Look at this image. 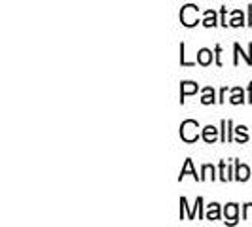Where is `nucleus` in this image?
Returning a JSON list of instances; mask_svg holds the SVG:
<instances>
[{
	"label": "nucleus",
	"instance_id": "1",
	"mask_svg": "<svg viewBox=\"0 0 252 227\" xmlns=\"http://www.w3.org/2000/svg\"><path fill=\"white\" fill-rule=\"evenodd\" d=\"M197 129H199V123L197 121H193V119H186V121H182V125H180V137L184 142H195V140L199 139V133H197Z\"/></svg>",
	"mask_w": 252,
	"mask_h": 227
},
{
	"label": "nucleus",
	"instance_id": "2",
	"mask_svg": "<svg viewBox=\"0 0 252 227\" xmlns=\"http://www.w3.org/2000/svg\"><path fill=\"white\" fill-rule=\"evenodd\" d=\"M180 21L184 27H195L199 23V10L193 4H186L180 12Z\"/></svg>",
	"mask_w": 252,
	"mask_h": 227
},
{
	"label": "nucleus",
	"instance_id": "3",
	"mask_svg": "<svg viewBox=\"0 0 252 227\" xmlns=\"http://www.w3.org/2000/svg\"><path fill=\"white\" fill-rule=\"evenodd\" d=\"M197 89H199L197 84H193V82H182V87H180V102H184V97L197 93Z\"/></svg>",
	"mask_w": 252,
	"mask_h": 227
},
{
	"label": "nucleus",
	"instance_id": "4",
	"mask_svg": "<svg viewBox=\"0 0 252 227\" xmlns=\"http://www.w3.org/2000/svg\"><path fill=\"white\" fill-rule=\"evenodd\" d=\"M237 212H239V208H237V204H226V208H224V216H226V224H235L237 222Z\"/></svg>",
	"mask_w": 252,
	"mask_h": 227
},
{
	"label": "nucleus",
	"instance_id": "5",
	"mask_svg": "<svg viewBox=\"0 0 252 227\" xmlns=\"http://www.w3.org/2000/svg\"><path fill=\"white\" fill-rule=\"evenodd\" d=\"M201 137H203V140H205V142L215 144L216 139H218V129H216V127H213V125H207L205 129H203Z\"/></svg>",
	"mask_w": 252,
	"mask_h": 227
},
{
	"label": "nucleus",
	"instance_id": "6",
	"mask_svg": "<svg viewBox=\"0 0 252 227\" xmlns=\"http://www.w3.org/2000/svg\"><path fill=\"white\" fill-rule=\"evenodd\" d=\"M235 165H237V169H235V180L247 182L249 176H251V169H249L247 165H241L239 161H235Z\"/></svg>",
	"mask_w": 252,
	"mask_h": 227
},
{
	"label": "nucleus",
	"instance_id": "7",
	"mask_svg": "<svg viewBox=\"0 0 252 227\" xmlns=\"http://www.w3.org/2000/svg\"><path fill=\"white\" fill-rule=\"evenodd\" d=\"M186 174H191V176L195 178V180H201V176H197V172L193 170V163H191V159H186V163H184L182 170H180V178H178V180H182V178L186 176Z\"/></svg>",
	"mask_w": 252,
	"mask_h": 227
},
{
	"label": "nucleus",
	"instance_id": "8",
	"mask_svg": "<svg viewBox=\"0 0 252 227\" xmlns=\"http://www.w3.org/2000/svg\"><path fill=\"white\" fill-rule=\"evenodd\" d=\"M197 63L203 64V66H207V64L213 63V51L211 50H199V53H197Z\"/></svg>",
	"mask_w": 252,
	"mask_h": 227
},
{
	"label": "nucleus",
	"instance_id": "9",
	"mask_svg": "<svg viewBox=\"0 0 252 227\" xmlns=\"http://www.w3.org/2000/svg\"><path fill=\"white\" fill-rule=\"evenodd\" d=\"M205 218L207 220H220V204H216V202H213V204H209V210H207V214H205Z\"/></svg>",
	"mask_w": 252,
	"mask_h": 227
},
{
	"label": "nucleus",
	"instance_id": "10",
	"mask_svg": "<svg viewBox=\"0 0 252 227\" xmlns=\"http://www.w3.org/2000/svg\"><path fill=\"white\" fill-rule=\"evenodd\" d=\"M231 140V119H224L222 121V142H229Z\"/></svg>",
	"mask_w": 252,
	"mask_h": 227
},
{
	"label": "nucleus",
	"instance_id": "11",
	"mask_svg": "<svg viewBox=\"0 0 252 227\" xmlns=\"http://www.w3.org/2000/svg\"><path fill=\"white\" fill-rule=\"evenodd\" d=\"M215 101H216V99H215V89H213V87L203 89V97H201L203 104H213Z\"/></svg>",
	"mask_w": 252,
	"mask_h": 227
},
{
	"label": "nucleus",
	"instance_id": "12",
	"mask_svg": "<svg viewBox=\"0 0 252 227\" xmlns=\"http://www.w3.org/2000/svg\"><path fill=\"white\" fill-rule=\"evenodd\" d=\"M203 25H205V27H216V25H218V21H216V13L213 12V10H207V12H205Z\"/></svg>",
	"mask_w": 252,
	"mask_h": 227
},
{
	"label": "nucleus",
	"instance_id": "13",
	"mask_svg": "<svg viewBox=\"0 0 252 227\" xmlns=\"http://www.w3.org/2000/svg\"><path fill=\"white\" fill-rule=\"evenodd\" d=\"M231 93H233V95H231V99H229L231 104H243V102H245V99H243L245 95H243V89L241 87H235Z\"/></svg>",
	"mask_w": 252,
	"mask_h": 227
},
{
	"label": "nucleus",
	"instance_id": "14",
	"mask_svg": "<svg viewBox=\"0 0 252 227\" xmlns=\"http://www.w3.org/2000/svg\"><path fill=\"white\" fill-rule=\"evenodd\" d=\"M243 21H245V17H243V12L235 10V12H233V19L229 21V25H231V27H243Z\"/></svg>",
	"mask_w": 252,
	"mask_h": 227
},
{
	"label": "nucleus",
	"instance_id": "15",
	"mask_svg": "<svg viewBox=\"0 0 252 227\" xmlns=\"http://www.w3.org/2000/svg\"><path fill=\"white\" fill-rule=\"evenodd\" d=\"M207 178H213V180H215V167H213V165H203L201 180H207Z\"/></svg>",
	"mask_w": 252,
	"mask_h": 227
},
{
	"label": "nucleus",
	"instance_id": "16",
	"mask_svg": "<svg viewBox=\"0 0 252 227\" xmlns=\"http://www.w3.org/2000/svg\"><path fill=\"white\" fill-rule=\"evenodd\" d=\"M220 178L224 180V182H227V180H231V174H229V167H226V163L224 161H220Z\"/></svg>",
	"mask_w": 252,
	"mask_h": 227
},
{
	"label": "nucleus",
	"instance_id": "17",
	"mask_svg": "<svg viewBox=\"0 0 252 227\" xmlns=\"http://www.w3.org/2000/svg\"><path fill=\"white\" fill-rule=\"evenodd\" d=\"M235 131H237V135H239L237 142H241V144H243V142H247V140H249V135H247V127H245V125H239L237 129H235Z\"/></svg>",
	"mask_w": 252,
	"mask_h": 227
},
{
	"label": "nucleus",
	"instance_id": "18",
	"mask_svg": "<svg viewBox=\"0 0 252 227\" xmlns=\"http://www.w3.org/2000/svg\"><path fill=\"white\" fill-rule=\"evenodd\" d=\"M243 218H245V220H252V202L245 204V208H243Z\"/></svg>",
	"mask_w": 252,
	"mask_h": 227
},
{
	"label": "nucleus",
	"instance_id": "19",
	"mask_svg": "<svg viewBox=\"0 0 252 227\" xmlns=\"http://www.w3.org/2000/svg\"><path fill=\"white\" fill-rule=\"evenodd\" d=\"M180 63H182V66H193V63L186 61V55H184V44H180Z\"/></svg>",
	"mask_w": 252,
	"mask_h": 227
},
{
	"label": "nucleus",
	"instance_id": "20",
	"mask_svg": "<svg viewBox=\"0 0 252 227\" xmlns=\"http://www.w3.org/2000/svg\"><path fill=\"white\" fill-rule=\"evenodd\" d=\"M220 51H222V48H220V46H216V64H222L220 63Z\"/></svg>",
	"mask_w": 252,
	"mask_h": 227
},
{
	"label": "nucleus",
	"instance_id": "21",
	"mask_svg": "<svg viewBox=\"0 0 252 227\" xmlns=\"http://www.w3.org/2000/svg\"><path fill=\"white\" fill-rule=\"evenodd\" d=\"M226 93H227V89L224 87L222 91H220V102H224V97H226Z\"/></svg>",
	"mask_w": 252,
	"mask_h": 227
},
{
	"label": "nucleus",
	"instance_id": "22",
	"mask_svg": "<svg viewBox=\"0 0 252 227\" xmlns=\"http://www.w3.org/2000/svg\"><path fill=\"white\" fill-rule=\"evenodd\" d=\"M249 102H252V84H251V87H249Z\"/></svg>",
	"mask_w": 252,
	"mask_h": 227
}]
</instances>
